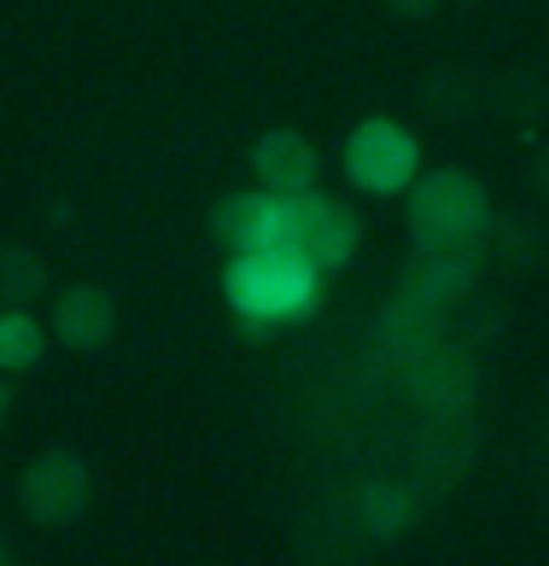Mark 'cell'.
<instances>
[{
  "label": "cell",
  "mask_w": 549,
  "mask_h": 566,
  "mask_svg": "<svg viewBox=\"0 0 549 566\" xmlns=\"http://www.w3.org/2000/svg\"><path fill=\"white\" fill-rule=\"evenodd\" d=\"M210 234L222 251H292V211L287 193H228L217 211H210Z\"/></svg>",
  "instance_id": "8992f818"
},
{
  "label": "cell",
  "mask_w": 549,
  "mask_h": 566,
  "mask_svg": "<svg viewBox=\"0 0 549 566\" xmlns=\"http://www.w3.org/2000/svg\"><path fill=\"white\" fill-rule=\"evenodd\" d=\"M415 170H421V146L404 123L363 117L345 135V176L363 187V193H380V199L404 193V187H415Z\"/></svg>",
  "instance_id": "3957f363"
},
{
  "label": "cell",
  "mask_w": 549,
  "mask_h": 566,
  "mask_svg": "<svg viewBox=\"0 0 549 566\" xmlns=\"http://www.w3.org/2000/svg\"><path fill=\"white\" fill-rule=\"evenodd\" d=\"M287 211H292V251L315 269V275H333V269H345L356 258V217L351 205L340 199H322L315 187L304 193H287Z\"/></svg>",
  "instance_id": "277c9868"
},
{
  "label": "cell",
  "mask_w": 549,
  "mask_h": 566,
  "mask_svg": "<svg viewBox=\"0 0 549 566\" xmlns=\"http://www.w3.org/2000/svg\"><path fill=\"white\" fill-rule=\"evenodd\" d=\"M363 520H369V532H397L410 520V496L392 491V485H369L363 491Z\"/></svg>",
  "instance_id": "5bb4252c"
},
{
  "label": "cell",
  "mask_w": 549,
  "mask_h": 566,
  "mask_svg": "<svg viewBox=\"0 0 549 566\" xmlns=\"http://www.w3.org/2000/svg\"><path fill=\"white\" fill-rule=\"evenodd\" d=\"M18 502L41 526H71L89 509V461L76 450H41L18 479Z\"/></svg>",
  "instance_id": "5b68a950"
},
{
  "label": "cell",
  "mask_w": 549,
  "mask_h": 566,
  "mask_svg": "<svg viewBox=\"0 0 549 566\" xmlns=\"http://www.w3.org/2000/svg\"><path fill=\"white\" fill-rule=\"evenodd\" d=\"M7 409H12V386H7V368H0V421H7Z\"/></svg>",
  "instance_id": "2e32d148"
},
{
  "label": "cell",
  "mask_w": 549,
  "mask_h": 566,
  "mask_svg": "<svg viewBox=\"0 0 549 566\" xmlns=\"http://www.w3.org/2000/svg\"><path fill=\"white\" fill-rule=\"evenodd\" d=\"M0 560H7V537H0Z\"/></svg>",
  "instance_id": "e0dca14e"
},
{
  "label": "cell",
  "mask_w": 549,
  "mask_h": 566,
  "mask_svg": "<svg viewBox=\"0 0 549 566\" xmlns=\"http://www.w3.org/2000/svg\"><path fill=\"white\" fill-rule=\"evenodd\" d=\"M468 275H474V258H450V251H421V263L410 269V286L415 298L427 304H450L456 292H468Z\"/></svg>",
  "instance_id": "8fae6325"
},
{
  "label": "cell",
  "mask_w": 549,
  "mask_h": 566,
  "mask_svg": "<svg viewBox=\"0 0 549 566\" xmlns=\"http://www.w3.org/2000/svg\"><path fill=\"white\" fill-rule=\"evenodd\" d=\"M35 363H41V322L30 316V310L7 304V310H0V368L24 374Z\"/></svg>",
  "instance_id": "7c38bea8"
},
{
  "label": "cell",
  "mask_w": 549,
  "mask_h": 566,
  "mask_svg": "<svg viewBox=\"0 0 549 566\" xmlns=\"http://www.w3.org/2000/svg\"><path fill=\"white\" fill-rule=\"evenodd\" d=\"M315 269L299 258V251H235L222 275V292L240 316H258V322H287V316H304L310 298H315Z\"/></svg>",
  "instance_id": "7a4b0ae2"
},
{
  "label": "cell",
  "mask_w": 549,
  "mask_h": 566,
  "mask_svg": "<svg viewBox=\"0 0 549 566\" xmlns=\"http://www.w3.org/2000/svg\"><path fill=\"white\" fill-rule=\"evenodd\" d=\"M48 286V269L30 245H0V304H18L24 310L35 292Z\"/></svg>",
  "instance_id": "4fadbf2b"
},
{
  "label": "cell",
  "mask_w": 549,
  "mask_h": 566,
  "mask_svg": "<svg viewBox=\"0 0 549 566\" xmlns=\"http://www.w3.org/2000/svg\"><path fill=\"white\" fill-rule=\"evenodd\" d=\"M53 333L65 339L71 350H100L105 339L117 333V304H112V292L105 286H71V292H59V304H53Z\"/></svg>",
  "instance_id": "52a82bcc"
},
{
  "label": "cell",
  "mask_w": 549,
  "mask_h": 566,
  "mask_svg": "<svg viewBox=\"0 0 549 566\" xmlns=\"http://www.w3.org/2000/svg\"><path fill=\"white\" fill-rule=\"evenodd\" d=\"M415 391H421V403L438 409V415H456L462 403L474 397V368H468V356H421L415 363Z\"/></svg>",
  "instance_id": "30bf717a"
},
{
  "label": "cell",
  "mask_w": 549,
  "mask_h": 566,
  "mask_svg": "<svg viewBox=\"0 0 549 566\" xmlns=\"http://www.w3.org/2000/svg\"><path fill=\"white\" fill-rule=\"evenodd\" d=\"M491 234V193L468 170H433L410 193V245L474 258Z\"/></svg>",
  "instance_id": "6da1fadb"
},
{
  "label": "cell",
  "mask_w": 549,
  "mask_h": 566,
  "mask_svg": "<svg viewBox=\"0 0 549 566\" xmlns=\"http://www.w3.org/2000/svg\"><path fill=\"white\" fill-rule=\"evenodd\" d=\"M251 170L269 193H304L315 181V153L299 129H269L258 140V153H251Z\"/></svg>",
  "instance_id": "ba28073f"
},
{
  "label": "cell",
  "mask_w": 549,
  "mask_h": 566,
  "mask_svg": "<svg viewBox=\"0 0 549 566\" xmlns=\"http://www.w3.org/2000/svg\"><path fill=\"white\" fill-rule=\"evenodd\" d=\"M386 7L404 18H427V12H438V0H386Z\"/></svg>",
  "instance_id": "9a60e30c"
},
{
  "label": "cell",
  "mask_w": 549,
  "mask_h": 566,
  "mask_svg": "<svg viewBox=\"0 0 549 566\" xmlns=\"http://www.w3.org/2000/svg\"><path fill=\"white\" fill-rule=\"evenodd\" d=\"M433 316H438V304L427 298H415V292H404L392 310H386V322H380V345H386L397 363H421V356L433 350Z\"/></svg>",
  "instance_id": "9c48e42d"
}]
</instances>
